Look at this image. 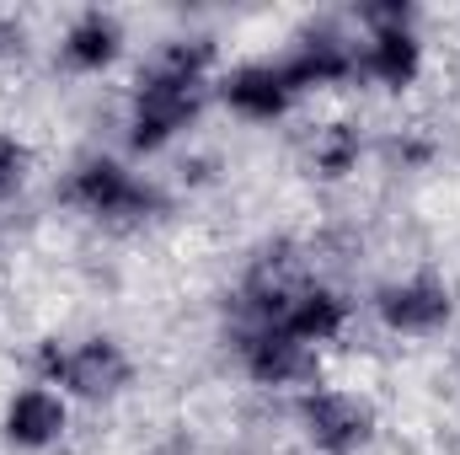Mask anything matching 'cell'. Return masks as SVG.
I'll use <instances>...</instances> for the list:
<instances>
[{
	"label": "cell",
	"instance_id": "obj_1",
	"mask_svg": "<svg viewBox=\"0 0 460 455\" xmlns=\"http://www.w3.org/2000/svg\"><path fill=\"white\" fill-rule=\"evenodd\" d=\"M215 76H220V38L215 32H177L161 38L155 54L139 65L128 103H123V145L128 156H161L172 150L199 113L215 103Z\"/></svg>",
	"mask_w": 460,
	"mask_h": 455
},
{
	"label": "cell",
	"instance_id": "obj_2",
	"mask_svg": "<svg viewBox=\"0 0 460 455\" xmlns=\"http://www.w3.org/2000/svg\"><path fill=\"white\" fill-rule=\"evenodd\" d=\"M59 199H65V210H75L86 226L113 230V236L155 226V220H166V210H172V199H166V188H161L155 177L134 172L123 156H108V150L81 156V161L65 172Z\"/></svg>",
	"mask_w": 460,
	"mask_h": 455
},
{
	"label": "cell",
	"instance_id": "obj_3",
	"mask_svg": "<svg viewBox=\"0 0 460 455\" xmlns=\"http://www.w3.org/2000/svg\"><path fill=\"white\" fill-rule=\"evenodd\" d=\"M32 380L54 386L75 407H113L134 391L139 364L118 333H81V338H43L32 348Z\"/></svg>",
	"mask_w": 460,
	"mask_h": 455
},
{
	"label": "cell",
	"instance_id": "obj_4",
	"mask_svg": "<svg viewBox=\"0 0 460 455\" xmlns=\"http://www.w3.org/2000/svg\"><path fill=\"white\" fill-rule=\"evenodd\" d=\"M295 429H300L305 451L316 455H364L380 434V413L364 391L316 380L311 391L295 397Z\"/></svg>",
	"mask_w": 460,
	"mask_h": 455
},
{
	"label": "cell",
	"instance_id": "obj_5",
	"mask_svg": "<svg viewBox=\"0 0 460 455\" xmlns=\"http://www.w3.org/2000/svg\"><path fill=\"white\" fill-rule=\"evenodd\" d=\"M369 317L380 333L402 343H429L445 338V327L456 322V290L439 279V273H402V279H385L369 290Z\"/></svg>",
	"mask_w": 460,
	"mask_h": 455
},
{
	"label": "cell",
	"instance_id": "obj_6",
	"mask_svg": "<svg viewBox=\"0 0 460 455\" xmlns=\"http://www.w3.org/2000/svg\"><path fill=\"white\" fill-rule=\"evenodd\" d=\"M230 348H235L241 375L257 391H295L300 397V391H311L322 380V348L300 343L279 322H268V327H230Z\"/></svg>",
	"mask_w": 460,
	"mask_h": 455
},
{
	"label": "cell",
	"instance_id": "obj_7",
	"mask_svg": "<svg viewBox=\"0 0 460 455\" xmlns=\"http://www.w3.org/2000/svg\"><path fill=\"white\" fill-rule=\"evenodd\" d=\"M279 70H284L295 97L338 92L348 81H358V38H353V27H338V22H311L279 54Z\"/></svg>",
	"mask_w": 460,
	"mask_h": 455
},
{
	"label": "cell",
	"instance_id": "obj_8",
	"mask_svg": "<svg viewBox=\"0 0 460 455\" xmlns=\"http://www.w3.org/2000/svg\"><path fill=\"white\" fill-rule=\"evenodd\" d=\"M75 429V402L59 397L54 386L43 380H27L16 386L5 402H0V445L11 455H49L59 451Z\"/></svg>",
	"mask_w": 460,
	"mask_h": 455
},
{
	"label": "cell",
	"instance_id": "obj_9",
	"mask_svg": "<svg viewBox=\"0 0 460 455\" xmlns=\"http://www.w3.org/2000/svg\"><path fill=\"white\" fill-rule=\"evenodd\" d=\"M123 54H128V27H123L118 11H102V5L75 11L59 27V43H54V65L65 76H81V81L108 76Z\"/></svg>",
	"mask_w": 460,
	"mask_h": 455
},
{
	"label": "cell",
	"instance_id": "obj_10",
	"mask_svg": "<svg viewBox=\"0 0 460 455\" xmlns=\"http://www.w3.org/2000/svg\"><path fill=\"white\" fill-rule=\"evenodd\" d=\"M215 103L226 108L230 118H241V123H279V118L295 113V92H289V81H284V70H279V59H241V65H230L215 76Z\"/></svg>",
	"mask_w": 460,
	"mask_h": 455
},
{
	"label": "cell",
	"instance_id": "obj_11",
	"mask_svg": "<svg viewBox=\"0 0 460 455\" xmlns=\"http://www.w3.org/2000/svg\"><path fill=\"white\" fill-rule=\"evenodd\" d=\"M358 38V81L391 92V97H407L423 70H429V43L412 27H369V32H353Z\"/></svg>",
	"mask_w": 460,
	"mask_h": 455
},
{
	"label": "cell",
	"instance_id": "obj_12",
	"mask_svg": "<svg viewBox=\"0 0 460 455\" xmlns=\"http://www.w3.org/2000/svg\"><path fill=\"white\" fill-rule=\"evenodd\" d=\"M279 327L327 353V348L353 327V300H348L338 284H327V279L316 273V279H305V284H300V295L289 300V311H284V322H279Z\"/></svg>",
	"mask_w": 460,
	"mask_h": 455
},
{
	"label": "cell",
	"instance_id": "obj_13",
	"mask_svg": "<svg viewBox=\"0 0 460 455\" xmlns=\"http://www.w3.org/2000/svg\"><path fill=\"white\" fill-rule=\"evenodd\" d=\"M364 156H369V139L353 118H332L305 139V172L316 183H348L364 166Z\"/></svg>",
	"mask_w": 460,
	"mask_h": 455
},
{
	"label": "cell",
	"instance_id": "obj_14",
	"mask_svg": "<svg viewBox=\"0 0 460 455\" xmlns=\"http://www.w3.org/2000/svg\"><path fill=\"white\" fill-rule=\"evenodd\" d=\"M38 177V150L32 139H22L16 129H0V210L16 204Z\"/></svg>",
	"mask_w": 460,
	"mask_h": 455
},
{
	"label": "cell",
	"instance_id": "obj_15",
	"mask_svg": "<svg viewBox=\"0 0 460 455\" xmlns=\"http://www.w3.org/2000/svg\"><path fill=\"white\" fill-rule=\"evenodd\" d=\"M418 22V5L407 0H369V5H353V32H369V27H412Z\"/></svg>",
	"mask_w": 460,
	"mask_h": 455
},
{
	"label": "cell",
	"instance_id": "obj_16",
	"mask_svg": "<svg viewBox=\"0 0 460 455\" xmlns=\"http://www.w3.org/2000/svg\"><path fill=\"white\" fill-rule=\"evenodd\" d=\"M27 49H32V38H27V16L11 11V5H0V65H22Z\"/></svg>",
	"mask_w": 460,
	"mask_h": 455
},
{
	"label": "cell",
	"instance_id": "obj_17",
	"mask_svg": "<svg viewBox=\"0 0 460 455\" xmlns=\"http://www.w3.org/2000/svg\"><path fill=\"white\" fill-rule=\"evenodd\" d=\"M0 241H5V230H0Z\"/></svg>",
	"mask_w": 460,
	"mask_h": 455
}]
</instances>
